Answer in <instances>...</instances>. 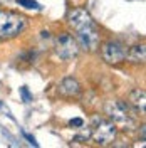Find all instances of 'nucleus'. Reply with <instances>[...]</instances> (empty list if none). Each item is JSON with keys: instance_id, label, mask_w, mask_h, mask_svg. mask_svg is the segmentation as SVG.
<instances>
[{"instance_id": "nucleus-1", "label": "nucleus", "mask_w": 146, "mask_h": 148, "mask_svg": "<svg viewBox=\"0 0 146 148\" xmlns=\"http://www.w3.org/2000/svg\"><path fill=\"white\" fill-rule=\"evenodd\" d=\"M106 111L109 114L113 123L121 130H133L136 126V116L134 111L129 108L128 103L124 101H111L106 106Z\"/></svg>"}, {"instance_id": "nucleus-2", "label": "nucleus", "mask_w": 146, "mask_h": 148, "mask_svg": "<svg viewBox=\"0 0 146 148\" xmlns=\"http://www.w3.org/2000/svg\"><path fill=\"white\" fill-rule=\"evenodd\" d=\"M25 29V17L12 10H0V39L17 37Z\"/></svg>"}, {"instance_id": "nucleus-3", "label": "nucleus", "mask_w": 146, "mask_h": 148, "mask_svg": "<svg viewBox=\"0 0 146 148\" xmlns=\"http://www.w3.org/2000/svg\"><path fill=\"white\" fill-rule=\"evenodd\" d=\"M77 32V46L84 49L86 52H94L98 51L101 42V34H99V29L96 27V24L92 22L86 27L76 30Z\"/></svg>"}, {"instance_id": "nucleus-4", "label": "nucleus", "mask_w": 146, "mask_h": 148, "mask_svg": "<svg viewBox=\"0 0 146 148\" xmlns=\"http://www.w3.org/2000/svg\"><path fill=\"white\" fill-rule=\"evenodd\" d=\"M126 52H128L126 46L123 42H119V40H108L101 47L102 59L108 64H113V66H118L121 62H124L126 61Z\"/></svg>"}, {"instance_id": "nucleus-5", "label": "nucleus", "mask_w": 146, "mask_h": 148, "mask_svg": "<svg viewBox=\"0 0 146 148\" xmlns=\"http://www.w3.org/2000/svg\"><path fill=\"white\" fill-rule=\"evenodd\" d=\"M54 49H55V54L59 56L62 61H71V59H74V57L77 56V52H79L77 40H76L71 34H67V32H62V34L57 36Z\"/></svg>"}, {"instance_id": "nucleus-6", "label": "nucleus", "mask_w": 146, "mask_h": 148, "mask_svg": "<svg viewBox=\"0 0 146 148\" xmlns=\"http://www.w3.org/2000/svg\"><path fill=\"white\" fill-rule=\"evenodd\" d=\"M116 125L109 120H99L92 128V140L98 145H109L116 138Z\"/></svg>"}, {"instance_id": "nucleus-7", "label": "nucleus", "mask_w": 146, "mask_h": 148, "mask_svg": "<svg viewBox=\"0 0 146 148\" xmlns=\"http://www.w3.org/2000/svg\"><path fill=\"white\" fill-rule=\"evenodd\" d=\"M67 22H69V25H71L74 30H79V29L92 24V17L86 9H81V7H79V9H74L72 12L67 15Z\"/></svg>"}, {"instance_id": "nucleus-8", "label": "nucleus", "mask_w": 146, "mask_h": 148, "mask_svg": "<svg viewBox=\"0 0 146 148\" xmlns=\"http://www.w3.org/2000/svg\"><path fill=\"white\" fill-rule=\"evenodd\" d=\"M57 91L64 98H77L81 94V84L76 77H64L59 84Z\"/></svg>"}, {"instance_id": "nucleus-9", "label": "nucleus", "mask_w": 146, "mask_h": 148, "mask_svg": "<svg viewBox=\"0 0 146 148\" xmlns=\"http://www.w3.org/2000/svg\"><path fill=\"white\" fill-rule=\"evenodd\" d=\"M126 59L131 64H145V59H146L145 44H136V46L129 47L128 52H126Z\"/></svg>"}, {"instance_id": "nucleus-10", "label": "nucleus", "mask_w": 146, "mask_h": 148, "mask_svg": "<svg viewBox=\"0 0 146 148\" xmlns=\"http://www.w3.org/2000/svg\"><path fill=\"white\" fill-rule=\"evenodd\" d=\"M146 94L143 89H133L129 94V104L136 111H141V114H145V106H146Z\"/></svg>"}, {"instance_id": "nucleus-11", "label": "nucleus", "mask_w": 146, "mask_h": 148, "mask_svg": "<svg viewBox=\"0 0 146 148\" xmlns=\"http://www.w3.org/2000/svg\"><path fill=\"white\" fill-rule=\"evenodd\" d=\"M18 5H22L25 9H40V5L35 0H18Z\"/></svg>"}, {"instance_id": "nucleus-12", "label": "nucleus", "mask_w": 146, "mask_h": 148, "mask_svg": "<svg viewBox=\"0 0 146 148\" xmlns=\"http://www.w3.org/2000/svg\"><path fill=\"white\" fill-rule=\"evenodd\" d=\"M20 94H22V99H24V101H25V103L32 101V94L29 92L27 86H22V88H20Z\"/></svg>"}, {"instance_id": "nucleus-13", "label": "nucleus", "mask_w": 146, "mask_h": 148, "mask_svg": "<svg viewBox=\"0 0 146 148\" xmlns=\"http://www.w3.org/2000/svg\"><path fill=\"white\" fill-rule=\"evenodd\" d=\"M82 125H84V121L81 118H74V120L69 121V126H74V128H81Z\"/></svg>"}, {"instance_id": "nucleus-14", "label": "nucleus", "mask_w": 146, "mask_h": 148, "mask_svg": "<svg viewBox=\"0 0 146 148\" xmlns=\"http://www.w3.org/2000/svg\"><path fill=\"white\" fill-rule=\"evenodd\" d=\"M22 135H24V136H25V138H27L29 141H30V143H32V145H34V147H37V141H35V138H34V136H30V135H27V133H25V131H24V133H22Z\"/></svg>"}, {"instance_id": "nucleus-15", "label": "nucleus", "mask_w": 146, "mask_h": 148, "mask_svg": "<svg viewBox=\"0 0 146 148\" xmlns=\"http://www.w3.org/2000/svg\"><path fill=\"white\" fill-rule=\"evenodd\" d=\"M0 108H2V101H0Z\"/></svg>"}]
</instances>
